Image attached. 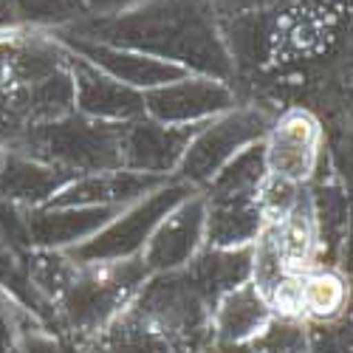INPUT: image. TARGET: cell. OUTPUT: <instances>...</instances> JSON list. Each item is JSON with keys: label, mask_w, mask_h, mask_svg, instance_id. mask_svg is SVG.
Instances as JSON below:
<instances>
[{"label": "cell", "mask_w": 353, "mask_h": 353, "mask_svg": "<svg viewBox=\"0 0 353 353\" xmlns=\"http://www.w3.org/2000/svg\"><path fill=\"white\" fill-rule=\"evenodd\" d=\"M215 303L218 300L198 283L195 274H164L136 291L128 308L175 342L201 353L210 345V316Z\"/></svg>", "instance_id": "cell-1"}, {"label": "cell", "mask_w": 353, "mask_h": 353, "mask_svg": "<svg viewBox=\"0 0 353 353\" xmlns=\"http://www.w3.org/2000/svg\"><path fill=\"white\" fill-rule=\"evenodd\" d=\"M141 283V272L136 269H91L79 280L68 283L60 316H63V334L71 342H82L105 328L110 319L119 316L136 297Z\"/></svg>", "instance_id": "cell-2"}, {"label": "cell", "mask_w": 353, "mask_h": 353, "mask_svg": "<svg viewBox=\"0 0 353 353\" xmlns=\"http://www.w3.org/2000/svg\"><path fill=\"white\" fill-rule=\"evenodd\" d=\"M274 322V311L266 297L252 285L243 283L226 291L212 305L210 316V345H243L260 336Z\"/></svg>", "instance_id": "cell-3"}, {"label": "cell", "mask_w": 353, "mask_h": 353, "mask_svg": "<svg viewBox=\"0 0 353 353\" xmlns=\"http://www.w3.org/2000/svg\"><path fill=\"white\" fill-rule=\"evenodd\" d=\"M77 347L82 353H195L187 345L167 336L164 331L153 328L130 308L110 319L94 336L77 342Z\"/></svg>", "instance_id": "cell-4"}, {"label": "cell", "mask_w": 353, "mask_h": 353, "mask_svg": "<svg viewBox=\"0 0 353 353\" xmlns=\"http://www.w3.org/2000/svg\"><path fill=\"white\" fill-rule=\"evenodd\" d=\"M314 159H316V122L308 113L294 110L274 130L269 167L283 181H303L314 167Z\"/></svg>", "instance_id": "cell-5"}, {"label": "cell", "mask_w": 353, "mask_h": 353, "mask_svg": "<svg viewBox=\"0 0 353 353\" xmlns=\"http://www.w3.org/2000/svg\"><path fill=\"white\" fill-rule=\"evenodd\" d=\"M300 285V314L303 322H316V325H328L339 319L347 308V283L325 266H311L303 274H297Z\"/></svg>", "instance_id": "cell-6"}, {"label": "cell", "mask_w": 353, "mask_h": 353, "mask_svg": "<svg viewBox=\"0 0 353 353\" xmlns=\"http://www.w3.org/2000/svg\"><path fill=\"white\" fill-rule=\"evenodd\" d=\"M201 353H311L308 325L274 316L272 325L243 345H207Z\"/></svg>", "instance_id": "cell-7"}, {"label": "cell", "mask_w": 353, "mask_h": 353, "mask_svg": "<svg viewBox=\"0 0 353 353\" xmlns=\"http://www.w3.org/2000/svg\"><path fill=\"white\" fill-rule=\"evenodd\" d=\"M23 350L26 353H82L77 347V342H71L68 336L65 339H57V336L40 334V331H28L23 336Z\"/></svg>", "instance_id": "cell-8"}]
</instances>
